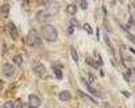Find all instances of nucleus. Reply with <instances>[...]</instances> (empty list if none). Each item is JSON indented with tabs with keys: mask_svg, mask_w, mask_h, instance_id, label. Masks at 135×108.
<instances>
[{
	"mask_svg": "<svg viewBox=\"0 0 135 108\" xmlns=\"http://www.w3.org/2000/svg\"><path fill=\"white\" fill-rule=\"evenodd\" d=\"M41 35L49 42H54L58 39V30L53 24H43L41 28Z\"/></svg>",
	"mask_w": 135,
	"mask_h": 108,
	"instance_id": "obj_1",
	"label": "nucleus"
},
{
	"mask_svg": "<svg viewBox=\"0 0 135 108\" xmlns=\"http://www.w3.org/2000/svg\"><path fill=\"white\" fill-rule=\"evenodd\" d=\"M27 45L30 47H39L42 45V39H41V35L39 32L35 30V28H31L27 34Z\"/></svg>",
	"mask_w": 135,
	"mask_h": 108,
	"instance_id": "obj_2",
	"label": "nucleus"
},
{
	"mask_svg": "<svg viewBox=\"0 0 135 108\" xmlns=\"http://www.w3.org/2000/svg\"><path fill=\"white\" fill-rule=\"evenodd\" d=\"M35 18H37L38 22H41V23H46V22H50L53 19V14L50 12L49 9H45L43 8V9H39L38 11Z\"/></svg>",
	"mask_w": 135,
	"mask_h": 108,
	"instance_id": "obj_3",
	"label": "nucleus"
},
{
	"mask_svg": "<svg viewBox=\"0 0 135 108\" xmlns=\"http://www.w3.org/2000/svg\"><path fill=\"white\" fill-rule=\"evenodd\" d=\"M31 68H32V72L35 73L38 77H41V78H43V77H46V76H47L46 68H45L41 62H32V66Z\"/></svg>",
	"mask_w": 135,
	"mask_h": 108,
	"instance_id": "obj_4",
	"label": "nucleus"
},
{
	"mask_svg": "<svg viewBox=\"0 0 135 108\" xmlns=\"http://www.w3.org/2000/svg\"><path fill=\"white\" fill-rule=\"evenodd\" d=\"M41 103L42 101L37 95H30L28 96V108H39Z\"/></svg>",
	"mask_w": 135,
	"mask_h": 108,
	"instance_id": "obj_5",
	"label": "nucleus"
},
{
	"mask_svg": "<svg viewBox=\"0 0 135 108\" xmlns=\"http://www.w3.org/2000/svg\"><path fill=\"white\" fill-rule=\"evenodd\" d=\"M15 73V66L11 63H4L3 65V74L6 76V77H11Z\"/></svg>",
	"mask_w": 135,
	"mask_h": 108,
	"instance_id": "obj_6",
	"label": "nucleus"
},
{
	"mask_svg": "<svg viewBox=\"0 0 135 108\" xmlns=\"http://www.w3.org/2000/svg\"><path fill=\"white\" fill-rule=\"evenodd\" d=\"M8 30H9L11 38H12L14 41H16L18 37H19V34H18V28H16V26L14 24V22H8Z\"/></svg>",
	"mask_w": 135,
	"mask_h": 108,
	"instance_id": "obj_7",
	"label": "nucleus"
},
{
	"mask_svg": "<svg viewBox=\"0 0 135 108\" xmlns=\"http://www.w3.org/2000/svg\"><path fill=\"white\" fill-rule=\"evenodd\" d=\"M81 81H83V84H84V85H85V88H86V89H88V91H89V92H91V93H92V95H93V96H97V97H99V96H100V93H99V92H97V89H95V88H93V86H92V85H91V84H89V82H88V81H86V80H85V78H83V80H81Z\"/></svg>",
	"mask_w": 135,
	"mask_h": 108,
	"instance_id": "obj_8",
	"label": "nucleus"
},
{
	"mask_svg": "<svg viewBox=\"0 0 135 108\" xmlns=\"http://www.w3.org/2000/svg\"><path fill=\"white\" fill-rule=\"evenodd\" d=\"M58 97H60L61 101H69L72 99V93L69 91H62V92H60Z\"/></svg>",
	"mask_w": 135,
	"mask_h": 108,
	"instance_id": "obj_9",
	"label": "nucleus"
},
{
	"mask_svg": "<svg viewBox=\"0 0 135 108\" xmlns=\"http://www.w3.org/2000/svg\"><path fill=\"white\" fill-rule=\"evenodd\" d=\"M65 12H66L68 15H76V12H77V6H76V4H69V6L65 8Z\"/></svg>",
	"mask_w": 135,
	"mask_h": 108,
	"instance_id": "obj_10",
	"label": "nucleus"
},
{
	"mask_svg": "<svg viewBox=\"0 0 135 108\" xmlns=\"http://www.w3.org/2000/svg\"><path fill=\"white\" fill-rule=\"evenodd\" d=\"M12 61H14V65H16V66H22V65H23V57H22V54L14 56Z\"/></svg>",
	"mask_w": 135,
	"mask_h": 108,
	"instance_id": "obj_11",
	"label": "nucleus"
},
{
	"mask_svg": "<svg viewBox=\"0 0 135 108\" xmlns=\"http://www.w3.org/2000/svg\"><path fill=\"white\" fill-rule=\"evenodd\" d=\"M53 70H54L55 77H57L58 80H62V70L57 66V63H53Z\"/></svg>",
	"mask_w": 135,
	"mask_h": 108,
	"instance_id": "obj_12",
	"label": "nucleus"
},
{
	"mask_svg": "<svg viewBox=\"0 0 135 108\" xmlns=\"http://www.w3.org/2000/svg\"><path fill=\"white\" fill-rule=\"evenodd\" d=\"M70 54H72L73 61H74L76 65H77V63H78V54H77V50H76L74 47H70Z\"/></svg>",
	"mask_w": 135,
	"mask_h": 108,
	"instance_id": "obj_13",
	"label": "nucleus"
},
{
	"mask_svg": "<svg viewBox=\"0 0 135 108\" xmlns=\"http://www.w3.org/2000/svg\"><path fill=\"white\" fill-rule=\"evenodd\" d=\"M104 38H105V43H107V47L109 49V51H111V54H112V56H115V50H114V47H112V45H111V41H109V38H108V35H105Z\"/></svg>",
	"mask_w": 135,
	"mask_h": 108,
	"instance_id": "obj_14",
	"label": "nucleus"
},
{
	"mask_svg": "<svg viewBox=\"0 0 135 108\" xmlns=\"http://www.w3.org/2000/svg\"><path fill=\"white\" fill-rule=\"evenodd\" d=\"M78 93H80V96H83L84 99H88L89 101H92V103H96V100L93 99L91 95H86V93H84V92H81V91H78Z\"/></svg>",
	"mask_w": 135,
	"mask_h": 108,
	"instance_id": "obj_15",
	"label": "nucleus"
},
{
	"mask_svg": "<svg viewBox=\"0 0 135 108\" xmlns=\"http://www.w3.org/2000/svg\"><path fill=\"white\" fill-rule=\"evenodd\" d=\"M83 27H84V30L88 32L89 35H91V34H93V30H92V27H91V24H89V23H85Z\"/></svg>",
	"mask_w": 135,
	"mask_h": 108,
	"instance_id": "obj_16",
	"label": "nucleus"
},
{
	"mask_svg": "<svg viewBox=\"0 0 135 108\" xmlns=\"http://www.w3.org/2000/svg\"><path fill=\"white\" fill-rule=\"evenodd\" d=\"M2 108H14V103H12V101H6V103L2 105Z\"/></svg>",
	"mask_w": 135,
	"mask_h": 108,
	"instance_id": "obj_17",
	"label": "nucleus"
},
{
	"mask_svg": "<svg viewBox=\"0 0 135 108\" xmlns=\"http://www.w3.org/2000/svg\"><path fill=\"white\" fill-rule=\"evenodd\" d=\"M14 108H23V103H22V100L14 101Z\"/></svg>",
	"mask_w": 135,
	"mask_h": 108,
	"instance_id": "obj_18",
	"label": "nucleus"
},
{
	"mask_svg": "<svg viewBox=\"0 0 135 108\" xmlns=\"http://www.w3.org/2000/svg\"><path fill=\"white\" fill-rule=\"evenodd\" d=\"M86 62H88V63H91L93 68H99V65H97V63H96V62H95L92 58H86Z\"/></svg>",
	"mask_w": 135,
	"mask_h": 108,
	"instance_id": "obj_19",
	"label": "nucleus"
},
{
	"mask_svg": "<svg viewBox=\"0 0 135 108\" xmlns=\"http://www.w3.org/2000/svg\"><path fill=\"white\" fill-rule=\"evenodd\" d=\"M8 9H9V6H8V4H4V6L2 7V11H3V14H4V15L8 14Z\"/></svg>",
	"mask_w": 135,
	"mask_h": 108,
	"instance_id": "obj_20",
	"label": "nucleus"
},
{
	"mask_svg": "<svg viewBox=\"0 0 135 108\" xmlns=\"http://www.w3.org/2000/svg\"><path fill=\"white\" fill-rule=\"evenodd\" d=\"M69 22H70V26H69V27H73V28H74V27L77 26V19H74V18H72V19H70Z\"/></svg>",
	"mask_w": 135,
	"mask_h": 108,
	"instance_id": "obj_21",
	"label": "nucleus"
},
{
	"mask_svg": "<svg viewBox=\"0 0 135 108\" xmlns=\"http://www.w3.org/2000/svg\"><path fill=\"white\" fill-rule=\"evenodd\" d=\"M126 35H127V38H128V39H130L131 42H134V43H135V37H134V35L131 34L130 31H128V32H126Z\"/></svg>",
	"mask_w": 135,
	"mask_h": 108,
	"instance_id": "obj_22",
	"label": "nucleus"
},
{
	"mask_svg": "<svg viewBox=\"0 0 135 108\" xmlns=\"http://www.w3.org/2000/svg\"><path fill=\"white\" fill-rule=\"evenodd\" d=\"M86 77H88L89 82H93V81H95V77H93V74H91V73H88V74H86Z\"/></svg>",
	"mask_w": 135,
	"mask_h": 108,
	"instance_id": "obj_23",
	"label": "nucleus"
},
{
	"mask_svg": "<svg viewBox=\"0 0 135 108\" xmlns=\"http://www.w3.org/2000/svg\"><path fill=\"white\" fill-rule=\"evenodd\" d=\"M81 8L83 9H86L88 8V3L85 2V0H83V2H81Z\"/></svg>",
	"mask_w": 135,
	"mask_h": 108,
	"instance_id": "obj_24",
	"label": "nucleus"
},
{
	"mask_svg": "<svg viewBox=\"0 0 135 108\" xmlns=\"http://www.w3.org/2000/svg\"><path fill=\"white\" fill-rule=\"evenodd\" d=\"M73 31H74V28L73 27H69V28H68V35H72Z\"/></svg>",
	"mask_w": 135,
	"mask_h": 108,
	"instance_id": "obj_25",
	"label": "nucleus"
},
{
	"mask_svg": "<svg viewBox=\"0 0 135 108\" xmlns=\"http://www.w3.org/2000/svg\"><path fill=\"white\" fill-rule=\"evenodd\" d=\"M122 93H123V95H124V96H128V97H130V93H128V92H126V91H123Z\"/></svg>",
	"mask_w": 135,
	"mask_h": 108,
	"instance_id": "obj_26",
	"label": "nucleus"
},
{
	"mask_svg": "<svg viewBox=\"0 0 135 108\" xmlns=\"http://www.w3.org/2000/svg\"><path fill=\"white\" fill-rule=\"evenodd\" d=\"M2 89H3V81L0 80V91H2Z\"/></svg>",
	"mask_w": 135,
	"mask_h": 108,
	"instance_id": "obj_27",
	"label": "nucleus"
},
{
	"mask_svg": "<svg viewBox=\"0 0 135 108\" xmlns=\"http://www.w3.org/2000/svg\"><path fill=\"white\" fill-rule=\"evenodd\" d=\"M0 108H2V107H0Z\"/></svg>",
	"mask_w": 135,
	"mask_h": 108,
	"instance_id": "obj_28",
	"label": "nucleus"
}]
</instances>
